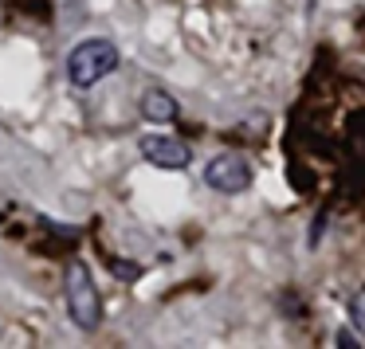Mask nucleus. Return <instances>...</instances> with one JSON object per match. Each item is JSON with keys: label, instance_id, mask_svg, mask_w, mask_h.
I'll return each instance as SVG.
<instances>
[{"label": "nucleus", "instance_id": "39448f33", "mask_svg": "<svg viewBox=\"0 0 365 349\" xmlns=\"http://www.w3.org/2000/svg\"><path fill=\"white\" fill-rule=\"evenodd\" d=\"M142 118H150V122H173L177 118L173 95H165L161 87L145 90V95H142Z\"/></svg>", "mask_w": 365, "mask_h": 349}, {"label": "nucleus", "instance_id": "20e7f679", "mask_svg": "<svg viewBox=\"0 0 365 349\" xmlns=\"http://www.w3.org/2000/svg\"><path fill=\"white\" fill-rule=\"evenodd\" d=\"M142 157L158 169H185L189 165L185 142L181 137H169V134H145L142 137Z\"/></svg>", "mask_w": 365, "mask_h": 349}, {"label": "nucleus", "instance_id": "f257e3e1", "mask_svg": "<svg viewBox=\"0 0 365 349\" xmlns=\"http://www.w3.org/2000/svg\"><path fill=\"white\" fill-rule=\"evenodd\" d=\"M118 67V48H114L110 40H83L71 48V56H67V79H71V87H95L98 79H106V75Z\"/></svg>", "mask_w": 365, "mask_h": 349}, {"label": "nucleus", "instance_id": "6e6552de", "mask_svg": "<svg viewBox=\"0 0 365 349\" xmlns=\"http://www.w3.org/2000/svg\"><path fill=\"white\" fill-rule=\"evenodd\" d=\"M338 345H341V349H354V345H357V338H354L349 330H338Z\"/></svg>", "mask_w": 365, "mask_h": 349}, {"label": "nucleus", "instance_id": "7ed1b4c3", "mask_svg": "<svg viewBox=\"0 0 365 349\" xmlns=\"http://www.w3.org/2000/svg\"><path fill=\"white\" fill-rule=\"evenodd\" d=\"M205 181H208V189L236 197V192H244L252 184V165L240 153H220V157H212L205 165Z\"/></svg>", "mask_w": 365, "mask_h": 349}, {"label": "nucleus", "instance_id": "0eeeda50", "mask_svg": "<svg viewBox=\"0 0 365 349\" xmlns=\"http://www.w3.org/2000/svg\"><path fill=\"white\" fill-rule=\"evenodd\" d=\"M110 267H114V271H118V278H130V283H134V278H138V275H142V267H134V263H118V259H114V263H110Z\"/></svg>", "mask_w": 365, "mask_h": 349}, {"label": "nucleus", "instance_id": "423d86ee", "mask_svg": "<svg viewBox=\"0 0 365 349\" xmlns=\"http://www.w3.org/2000/svg\"><path fill=\"white\" fill-rule=\"evenodd\" d=\"M349 318H354V325L365 333V291H357L354 298H349Z\"/></svg>", "mask_w": 365, "mask_h": 349}, {"label": "nucleus", "instance_id": "f03ea898", "mask_svg": "<svg viewBox=\"0 0 365 349\" xmlns=\"http://www.w3.org/2000/svg\"><path fill=\"white\" fill-rule=\"evenodd\" d=\"M67 314L79 330H98L103 322V298H98V286L91 278V271L83 263H71L67 267Z\"/></svg>", "mask_w": 365, "mask_h": 349}]
</instances>
